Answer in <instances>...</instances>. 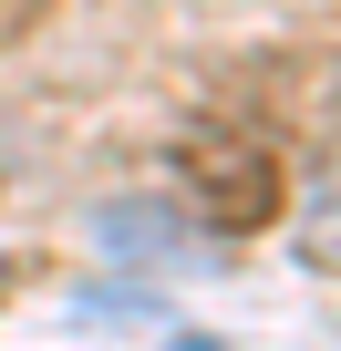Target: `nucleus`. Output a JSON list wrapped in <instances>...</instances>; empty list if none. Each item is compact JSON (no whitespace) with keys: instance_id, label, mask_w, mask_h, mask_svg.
Returning <instances> with one entry per match:
<instances>
[{"instance_id":"nucleus-1","label":"nucleus","mask_w":341,"mask_h":351,"mask_svg":"<svg viewBox=\"0 0 341 351\" xmlns=\"http://www.w3.org/2000/svg\"><path fill=\"white\" fill-rule=\"evenodd\" d=\"M165 176H176V197H187V217L207 238H259V228L290 217V165L248 124H187Z\"/></svg>"},{"instance_id":"nucleus-2","label":"nucleus","mask_w":341,"mask_h":351,"mask_svg":"<svg viewBox=\"0 0 341 351\" xmlns=\"http://www.w3.org/2000/svg\"><path fill=\"white\" fill-rule=\"evenodd\" d=\"M42 11H52V0H0V42H21V32L42 21Z\"/></svg>"},{"instance_id":"nucleus-3","label":"nucleus","mask_w":341,"mask_h":351,"mask_svg":"<svg viewBox=\"0 0 341 351\" xmlns=\"http://www.w3.org/2000/svg\"><path fill=\"white\" fill-rule=\"evenodd\" d=\"M11 289H21V258H0V300H11Z\"/></svg>"},{"instance_id":"nucleus-4","label":"nucleus","mask_w":341,"mask_h":351,"mask_svg":"<svg viewBox=\"0 0 341 351\" xmlns=\"http://www.w3.org/2000/svg\"><path fill=\"white\" fill-rule=\"evenodd\" d=\"M187 351H217V341H187Z\"/></svg>"}]
</instances>
